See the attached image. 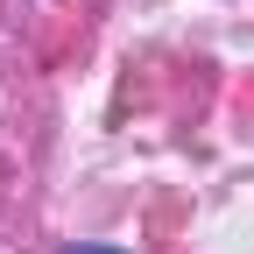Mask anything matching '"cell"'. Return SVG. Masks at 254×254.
<instances>
[{
    "instance_id": "obj_1",
    "label": "cell",
    "mask_w": 254,
    "mask_h": 254,
    "mask_svg": "<svg viewBox=\"0 0 254 254\" xmlns=\"http://www.w3.org/2000/svg\"><path fill=\"white\" fill-rule=\"evenodd\" d=\"M71 254H120V247H71Z\"/></svg>"
}]
</instances>
